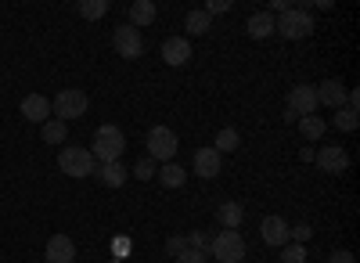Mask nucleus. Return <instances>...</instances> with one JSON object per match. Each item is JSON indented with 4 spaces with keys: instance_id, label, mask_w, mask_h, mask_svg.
Returning <instances> with one entry per match:
<instances>
[{
    "instance_id": "5701e85b",
    "label": "nucleus",
    "mask_w": 360,
    "mask_h": 263,
    "mask_svg": "<svg viewBox=\"0 0 360 263\" xmlns=\"http://www.w3.org/2000/svg\"><path fill=\"white\" fill-rule=\"evenodd\" d=\"M79 18H86V22H98V18H105L108 15V4L105 0H79Z\"/></svg>"
},
{
    "instance_id": "4468645a",
    "label": "nucleus",
    "mask_w": 360,
    "mask_h": 263,
    "mask_svg": "<svg viewBox=\"0 0 360 263\" xmlns=\"http://www.w3.org/2000/svg\"><path fill=\"white\" fill-rule=\"evenodd\" d=\"M317 105H332V108H346V86L339 79H321L317 86Z\"/></svg>"
},
{
    "instance_id": "c756f323",
    "label": "nucleus",
    "mask_w": 360,
    "mask_h": 263,
    "mask_svg": "<svg viewBox=\"0 0 360 263\" xmlns=\"http://www.w3.org/2000/svg\"><path fill=\"white\" fill-rule=\"evenodd\" d=\"M184 238H188V249L209 252V235H205V231H191V235H184Z\"/></svg>"
},
{
    "instance_id": "f704fd0d",
    "label": "nucleus",
    "mask_w": 360,
    "mask_h": 263,
    "mask_svg": "<svg viewBox=\"0 0 360 263\" xmlns=\"http://www.w3.org/2000/svg\"><path fill=\"white\" fill-rule=\"evenodd\" d=\"M281 120H285V123H299V115H295L292 108H285V112H281Z\"/></svg>"
},
{
    "instance_id": "a211bd4d",
    "label": "nucleus",
    "mask_w": 360,
    "mask_h": 263,
    "mask_svg": "<svg viewBox=\"0 0 360 263\" xmlns=\"http://www.w3.org/2000/svg\"><path fill=\"white\" fill-rule=\"evenodd\" d=\"M159 184L169 188V191L184 188V184H188V169L180 166V162H162V166H159Z\"/></svg>"
},
{
    "instance_id": "b1692460",
    "label": "nucleus",
    "mask_w": 360,
    "mask_h": 263,
    "mask_svg": "<svg viewBox=\"0 0 360 263\" xmlns=\"http://www.w3.org/2000/svg\"><path fill=\"white\" fill-rule=\"evenodd\" d=\"M356 127H360V112H353V108H335V130L353 134Z\"/></svg>"
},
{
    "instance_id": "72a5a7b5",
    "label": "nucleus",
    "mask_w": 360,
    "mask_h": 263,
    "mask_svg": "<svg viewBox=\"0 0 360 263\" xmlns=\"http://www.w3.org/2000/svg\"><path fill=\"white\" fill-rule=\"evenodd\" d=\"M328 263H356V256L349 249H335L332 256H328Z\"/></svg>"
},
{
    "instance_id": "9d476101",
    "label": "nucleus",
    "mask_w": 360,
    "mask_h": 263,
    "mask_svg": "<svg viewBox=\"0 0 360 263\" xmlns=\"http://www.w3.org/2000/svg\"><path fill=\"white\" fill-rule=\"evenodd\" d=\"M191 40L188 37H169V40H162V62L166 65H173V69H180V65H188L191 62Z\"/></svg>"
},
{
    "instance_id": "bb28decb",
    "label": "nucleus",
    "mask_w": 360,
    "mask_h": 263,
    "mask_svg": "<svg viewBox=\"0 0 360 263\" xmlns=\"http://www.w3.org/2000/svg\"><path fill=\"white\" fill-rule=\"evenodd\" d=\"M314 238V227L303 220V224H288V242H295V245H307Z\"/></svg>"
},
{
    "instance_id": "aec40b11",
    "label": "nucleus",
    "mask_w": 360,
    "mask_h": 263,
    "mask_svg": "<svg viewBox=\"0 0 360 263\" xmlns=\"http://www.w3.org/2000/svg\"><path fill=\"white\" fill-rule=\"evenodd\" d=\"M155 15H159V8L152 4V0H134V4H130V25H134V29L152 25Z\"/></svg>"
},
{
    "instance_id": "0eeeda50",
    "label": "nucleus",
    "mask_w": 360,
    "mask_h": 263,
    "mask_svg": "<svg viewBox=\"0 0 360 263\" xmlns=\"http://www.w3.org/2000/svg\"><path fill=\"white\" fill-rule=\"evenodd\" d=\"M112 44H115V51L127 58V62H137V58L144 54V40H141V33L127 22V25H115V33H112Z\"/></svg>"
},
{
    "instance_id": "cd10ccee",
    "label": "nucleus",
    "mask_w": 360,
    "mask_h": 263,
    "mask_svg": "<svg viewBox=\"0 0 360 263\" xmlns=\"http://www.w3.org/2000/svg\"><path fill=\"white\" fill-rule=\"evenodd\" d=\"M281 263H307V245H295V242L281 245Z\"/></svg>"
},
{
    "instance_id": "20e7f679",
    "label": "nucleus",
    "mask_w": 360,
    "mask_h": 263,
    "mask_svg": "<svg viewBox=\"0 0 360 263\" xmlns=\"http://www.w3.org/2000/svg\"><path fill=\"white\" fill-rule=\"evenodd\" d=\"M209 252L217 263H242L245 259V238L238 231H220L217 238H209Z\"/></svg>"
},
{
    "instance_id": "a878e982",
    "label": "nucleus",
    "mask_w": 360,
    "mask_h": 263,
    "mask_svg": "<svg viewBox=\"0 0 360 263\" xmlns=\"http://www.w3.org/2000/svg\"><path fill=\"white\" fill-rule=\"evenodd\" d=\"M238 144H242V137H238V130H234V127H224V130L217 134V144H213V148H217V152L224 155V152H234Z\"/></svg>"
},
{
    "instance_id": "f8f14e48",
    "label": "nucleus",
    "mask_w": 360,
    "mask_h": 263,
    "mask_svg": "<svg viewBox=\"0 0 360 263\" xmlns=\"http://www.w3.org/2000/svg\"><path fill=\"white\" fill-rule=\"evenodd\" d=\"M44 256H47V263H76V245L69 235H51Z\"/></svg>"
},
{
    "instance_id": "ddd939ff",
    "label": "nucleus",
    "mask_w": 360,
    "mask_h": 263,
    "mask_svg": "<svg viewBox=\"0 0 360 263\" xmlns=\"http://www.w3.org/2000/svg\"><path fill=\"white\" fill-rule=\"evenodd\" d=\"M314 162H317L324 173H342V169L349 166V155L339 148V144H328V148L314 152Z\"/></svg>"
},
{
    "instance_id": "412c9836",
    "label": "nucleus",
    "mask_w": 360,
    "mask_h": 263,
    "mask_svg": "<svg viewBox=\"0 0 360 263\" xmlns=\"http://www.w3.org/2000/svg\"><path fill=\"white\" fill-rule=\"evenodd\" d=\"M209 25H213V18H209L202 8H191V11H188V18H184L188 37H202V33H209Z\"/></svg>"
},
{
    "instance_id": "dca6fc26",
    "label": "nucleus",
    "mask_w": 360,
    "mask_h": 263,
    "mask_svg": "<svg viewBox=\"0 0 360 263\" xmlns=\"http://www.w3.org/2000/svg\"><path fill=\"white\" fill-rule=\"evenodd\" d=\"M98 181L105 184V188H123L127 184V177H130V169L123 166V162H98Z\"/></svg>"
},
{
    "instance_id": "423d86ee",
    "label": "nucleus",
    "mask_w": 360,
    "mask_h": 263,
    "mask_svg": "<svg viewBox=\"0 0 360 263\" xmlns=\"http://www.w3.org/2000/svg\"><path fill=\"white\" fill-rule=\"evenodd\" d=\"M86 108H90V101H86V94L83 91H62L54 101H51V112H54V120H62V123H69V120H79V115H86Z\"/></svg>"
},
{
    "instance_id": "2eb2a0df",
    "label": "nucleus",
    "mask_w": 360,
    "mask_h": 263,
    "mask_svg": "<svg viewBox=\"0 0 360 263\" xmlns=\"http://www.w3.org/2000/svg\"><path fill=\"white\" fill-rule=\"evenodd\" d=\"M22 115L29 123H47L51 120V101L44 94H25L22 98Z\"/></svg>"
},
{
    "instance_id": "6ab92c4d",
    "label": "nucleus",
    "mask_w": 360,
    "mask_h": 263,
    "mask_svg": "<svg viewBox=\"0 0 360 263\" xmlns=\"http://www.w3.org/2000/svg\"><path fill=\"white\" fill-rule=\"evenodd\" d=\"M217 220L224 224V231H238V224L245 220V206H242V202H220Z\"/></svg>"
},
{
    "instance_id": "4be33fe9",
    "label": "nucleus",
    "mask_w": 360,
    "mask_h": 263,
    "mask_svg": "<svg viewBox=\"0 0 360 263\" xmlns=\"http://www.w3.org/2000/svg\"><path fill=\"white\" fill-rule=\"evenodd\" d=\"M40 137H44V144H65L69 130L62 120H47V123H40Z\"/></svg>"
},
{
    "instance_id": "2f4dec72",
    "label": "nucleus",
    "mask_w": 360,
    "mask_h": 263,
    "mask_svg": "<svg viewBox=\"0 0 360 263\" xmlns=\"http://www.w3.org/2000/svg\"><path fill=\"white\" fill-rule=\"evenodd\" d=\"M231 8H234V4H231V0H209V4H205L202 11H205L209 18H213V15H227Z\"/></svg>"
},
{
    "instance_id": "9b49d317",
    "label": "nucleus",
    "mask_w": 360,
    "mask_h": 263,
    "mask_svg": "<svg viewBox=\"0 0 360 263\" xmlns=\"http://www.w3.org/2000/svg\"><path fill=\"white\" fill-rule=\"evenodd\" d=\"M220 169H224V155L217 148H198L195 152V177L213 181V177H220Z\"/></svg>"
},
{
    "instance_id": "473e14b6",
    "label": "nucleus",
    "mask_w": 360,
    "mask_h": 263,
    "mask_svg": "<svg viewBox=\"0 0 360 263\" xmlns=\"http://www.w3.org/2000/svg\"><path fill=\"white\" fill-rule=\"evenodd\" d=\"M173 263H205V252H195V249H184Z\"/></svg>"
},
{
    "instance_id": "6e6552de",
    "label": "nucleus",
    "mask_w": 360,
    "mask_h": 263,
    "mask_svg": "<svg viewBox=\"0 0 360 263\" xmlns=\"http://www.w3.org/2000/svg\"><path fill=\"white\" fill-rule=\"evenodd\" d=\"M288 108L303 120V115H317V91L310 83H295L288 91Z\"/></svg>"
},
{
    "instance_id": "39448f33",
    "label": "nucleus",
    "mask_w": 360,
    "mask_h": 263,
    "mask_svg": "<svg viewBox=\"0 0 360 263\" xmlns=\"http://www.w3.org/2000/svg\"><path fill=\"white\" fill-rule=\"evenodd\" d=\"M176 148H180V141H176V134L169 127H152L148 130V159L152 162H173Z\"/></svg>"
},
{
    "instance_id": "7ed1b4c3",
    "label": "nucleus",
    "mask_w": 360,
    "mask_h": 263,
    "mask_svg": "<svg viewBox=\"0 0 360 263\" xmlns=\"http://www.w3.org/2000/svg\"><path fill=\"white\" fill-rule=\"evenodd\" d=\"M274 33H281L285 40H307L314 33V15L307 8H292L274 22Z\"/></svg>"
},
{
    "instance_id": "f03ea898",
    "label": "nucleus",
    "mask_w": 360,
    "mask_h": 263,
    "mask_svg": "<svg viewBox=\"0 0 360 263\" xmlns=\"http://www.w3.org/2000/svg\"><path fill=\"white\" fill-rule=\"evenodd\" d=\"M58 169H62L65 177H90V173L98 169V162H94V155H90V148L65 144V148L58 152Z\"/></svg>"
},
{
    "instance_id": "f3484780",
    "label": "nucleus",
    "mask_w": 360,
    "mask_h": 263,
    "mask_svg": "<svg viewBox=\"0 0 360 263\" xmlns=\"http://www.w3.org/2000/svg\"><path fill=\"white\" fill-rule=\"evenodd\" d=\"M274 15H270V11H256L249 22H245V29H249V37L252 40H270V37H274Z\"/></svg>"
},
{
    "instance_id": "393cba45",
    "label": "nucleus",
    "mask_w": 360,
    "mask_h": 263,
    "mask_svg": "<svg viewBox=\"0 0 360 263\" xmlns=\"http://www.w3.org/2000/svg\"><path fill=\"white\" fill-rule=\"evenodd\" d=\"M299 134H303L307 141H317L324 134V120L321 115H303V120H299Z\"/></svg>"
},
{
    "instance_id": "7c9ffc66",
    "label": "nucleus",
    "mask_w": 360,
    "mask_h": 263,
    "mask_svg": "<svg viewBox=\"0 0 360 263\" xmlns=\"http://www.w3.org/2000/svg\"><path fill=\"white\" fill-rule=\"evenodd\" d=\"M184 249H188V238H184V235H169V238H166V256H173V259H176Z\"/></svg>"
},
{
    "instance_id": "c85d7f7f",
    "label": "nucleus",
    "mask_w": 360,
    "mask_h": 263,
    "mask_svg": "<svg viewBox=\"0 0 360 263\" xmlns=\"http://www.w3.org/2000/svg\"><path fill=\"white\" fill-rule=\"evenodd\" d=\"M155 173H159V166H155L152 159H141V162L134 166V177H137V181H152Z\"/></svg>"
},
{
    "instance_id": "1a4fd4ad",
    "label": "nucleus",
    "mask_w": 360,
    "mask_h": 263,
    "mask_svg": "<svg viewBox=\"0 0 360 263\" xmlns=\"http://www.w3.org/2000/svg\"><path fill=\"white\" fill-rule=\"evenodd\" d=\"M259 238L270 245V249H281V245H288V220L285 217H263V224H259Z\"/></svg>"
},
{
    "instance_id": "f257e3e1",
    "label": "nucleus",
    "mask_w": 360,
    "mask_h": 263,
    "mask_svg": "<svg viewBox=\"0 0 360 263\" xmlns=\"http://www.w3.org/2000/svg\"><path fill=\"white\" fill-rule=\"evenodd\" d=\"M127 152V137L119 127L105 123L94 130V144H90V155H94V162H119Z\"/></svg>"
}]
</instances>
